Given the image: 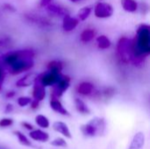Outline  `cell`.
<instances>
[{
  "label": "cell",
  "mask_w": 150,
  "mask_h": 149,
  "mask_svg": "<svg viewBox=\"0 0 150 149\" xmlns=\"http://www.w3.org/2000/svg\"><path fill=\"white\" fill-rule=\"evenodd\" d=\"M35 122H36V124L39 126H40L42 128H47L49 126V121H48V119L45 116H43V115H38V116H36Z\"/></svg>",
  "instance_id": "603a6c76"
},
{
  "label": "cell",
  "mask_w": 150,
  "mask_h": 149,
  "mask_svg": "<svg viewBox=\"0 0 150 149\" xmlns=\"http://www.w3.org/2000/svg\"><path fill=\"white\" fill-rule=\"evenodd\" d=\"M31 104H32V108H33V109H36L39 106V101H37V100L31 101Z\"/></svg>",
  "instance_id": "f546056e"
},
{
  "label": "cell",
  "mask_w": 150,
  "mask_h": 149,
  "mask_svg": "<svg viewBox=\"0 0 150 149\" xmlns=\"http://www.w3.org/2000/svg\"><path fill=\"white\" fill-rule=\"evenodd\" d=\"M13 121L11 119H3L0 120V127H7L12 125Z\"/></svg>",
  "instance_id": "83f0119b"
},
{
  "label": "cell",
  "mask_w": 150,
  "mask_h": 149,
  "mask_svg": "<svg viewBox=\"0 0 150 149\" xmlns=\"http://www.w3.org/2000/svg\"><path fill=\"white\" fill-rule=\"evenodd\" d=\"M29 136L33 140L37 141H41V142H46L49 139L48 133H45V132H43L41 130H34V131H32L29 133Z\"/></svg>",
  "instance_id": "5bb4252c"
},
{
  "label": "cell",
  "mask_w": 150,
  "mask_h": 149,
  "mask_svg": "<svg viewBox=\"0 0 150 149\" xmlns=\"http://www.w3.org/2000/svg\"><path fill=\"white\" fill-rule=\"evenodd\" d=\"M51 145L54 147H67V142L62 138H57L51 142Z\"/></svg>",
  "instance_id": "484cf974"
},
{
  "label": "cell",
  "mask_w": 150,
  "mask_h": 149,
  "mask_svg": "<svg viewBox=\"0 0 150 149\" xmlns=\"http://www.w3.org/2000/svg\"><path fill=\"white\" fill-rule=\"evenodd\" d=\"M33 96L34 100L37 101H41L44 99L46 96V90L45 87L41 84L40 80L38 79V76L33 83Z\"/></svg>",
  "instance_id": "ba28073f"
},
{
  "label": "cell",
  "mask_w": 150,
  "mask_h": 149,
  "mask_svg": "<svg viewBox=\"0 0 150 149\" xmlns=\"http://www.w3.org/2000/svg\"><path fill=\"white\" fill-rule=\"evenodd\" d=\"M105 129V122L104 119L95 118L91 119L88 124L82 126V133L85 136L94 137L98 135H103Z\"/></svg>",
  "instance_id": "7a4b0ae2"
},
{
  "label": "cell",
  "mask_w": 150,
  "mask_h": 149,
  "mask_svg": "<svg viewBox=\"0 0 150 149\" xmlns=\"http://www.w3.org/2000/svg\"><path fill=\"white\" fill-rule=\"evenodd\" d=\"M14 95H15V93H14L13 91H11V92H8V93L6 94V97H12Z\"/></svg>",
  "instance_id": "836d02e7"
},
{
  "label": "cell",
  "mask_w": 150,
  "mask_h": 149,
  "mask_svg": "<svg viewBox=\"0 0 150 149\" xmlns=\"http://www.w3.org/2000/svg\"><path fill=\"white\" fill-rule=\"evenodd\" d=\"M150 54L149 25L142 24L137 30V36L131 41V60L134 65H140Z\"/></svg>",
  "instance_id": "6da1fadb"
},
{
  "label": "cell",
  "mask_w": 150,
  "mask_h": 149,
  "mask_svg": "<svg viewBox=\"0 0 150 149\" xmlns=\"http://www.w3.org/2000/svg\"><path fill=\"white\" fill-rule=\"evenodd\" d=\"M47 69H48V72L59 74L62 70V62L57 61H50L47 64Z\"/></svg>",
  "instance_id": "d6986e66"
},
{
  "label": "cell",
  "mask_w": 150,
  "mask_h": 149,
  "mask_svg": "<svg viewBox=\"0 0 150 149\" xmlns=\"http://www.w3.org/2000/svg\"><path fill=\"white\" fill-rule=\"evenodd\" d=\"M21 125H22L24 127H25L26 129H28V130H33V126L31 124L26 123V122H22V123H21Z\"/></svg>",
  "instance_id": "f1b7e54d"
},
{
  "label": "cell",
  "mask_w": 150,
  "mask_h": 149,
  "mask_svg": "<svg viewBox=\"0 0 150 149\" xmlns=\"http://www.w3.org/2000/svg\"><path fill=\"white\" fill-rule=\"evenodd\" d=\"M95 34H96V32H95L94 30H92V29H86L81 34V40L83 42H89V41H91L94 38Z\"/></svg>",
  "instance_id": "7402d4cb"
},
{
  "label": "cell",
  "mask_w": 150,
  "mask_h": 149,
  "mask_svg": "<svg viewBox=\"0 0 150 149\" xmlns=\"http://www.w3.org/2000/svg\"><path fill=\"white\" fill-rule=\"evenodd\" d=\"M75 104H76V110L78 111V112L82 113V114H89L91 112L90 109L88 108V106L85 105V103L83 101H82L79 98H76L75 100Z\"/></svg>",
  "instance_id": "ffe728a7"
},
{
  "label": "cell",
  "mask_w": 150,
  "mask_h": 149,
  "mask_svg": "<svg viewBox=\"0 0 150 149\" xmlns=\"http://www.w3.org/2000/svg\"><path fill=\"white\" fill-rule=\"evenodd\" d=\"M121 4L123 9L129 12H134L138 7L135 0H121Z\"/></svg>",
  "instance_id": "e0dca14e"
},
{
  "label": "cell",
  "mask_w": 150,
  "mask_h": 149,
  "mask_svg": "<svg viewBox=\"0 0 150 149\" xmlns=\"http://www.w3.org/2000/svg\"><path fill=\"white\" fill-rule=\"evenodd\" d=\"M15 134H16V136L18 137V141H19V143L20 144H22V145H24V146H26V147H31L32 146V144H31V142L28 141V139L22 133H20V132H18V131H17V132H15L14 133Z\"/></svg>",
  "instance_id": "cb8c5ba5"
},
{
  "label": "cell",
  "mask_w": 150,
  "mask_h": 149,
  "mask_svg": "<svg viewBox=\"0 0 150 149\" xmlns=\"http://www.w3.org/2000/svg\"><path fill=\"white\" fill-rule=\"evenodd\" d=\"M3 83H4V74H3L2 70L0 69V90L3 85Z\"/></svg>",
  "instance_id": "d6a6232c"
},
{
  "label": "cell",
  "mask_w": 150,
  "mask_h": 149,
  "mask_svg": "<svg viewBox=\"0 0 150 149\" xmlns=\"http://www.w3.org/2000/svg\"><path fill=\"white\" fill-rule=\"evenodd\" d=\"M31 103V98L27 97H21L18 99V105L21 107H24Z\"/></svg>",
  "instance_id": "4316f807"
},
{
  "label": "cell",
  "mask_w": 150,
  "mask_h": 149,
  "mask_svg": "<svg viewBox=\"0 0 150 149\" xmlns=\"http://www.w3.org/2000/svg\"><path fill=\"white\" fill-rule=\"evenodd\" d=\"M94 11H95L96 17L100 18H109L112 15L113 8L111 4H109L107 3L100 2V3L97 4Z\"/></svg>",
  "instance_id": "52a82bcc"
},
{
  "label": "cell",
  "mask_w": 150,
  "mask_h": 149,
  "mask_svg": "<svg viewBox=\"0 0 150 149\" xmlns=\"http://www.w3.org/2000/svg\"><path fill=\"white\" fill-rule=\"evenodd\" d=\"M63 75L61 73L55 74V73H51V72H47L43 73L40 76H38V79L41 83V84L46 87V86H52L57 83L62 77Z\"/></svg>",
  "instance_id": "8992f818"
},
{
  "label": "cell",
  "mask_w": 150,
  "mask_h": 149,
  "mask_svg": "<svg viewBox=\"0 0 150 149\" xmlns=\"http://www.w3.org/2000/svg\"><path fill=\"white\" fill-rule=\"evenodd\" d=\"M145 143V136L142 133H137L128 149H143Z\"/></svg>",
  "instance_id": "7c38bea8"
},
{
  "label": "cell",
  "mask_w": 150,
  "mask_h": 149,
  "mask_svg": "<svg viewBox=\"0 0 150 149\" xmlns=\"http://www.w3.org/2000/svg\"><path fill=\"white\" fill-rule=\"evenodd\" d=\"M69 81L70 78L67 76H62V79L53 85V90L51 94V98H56L62 96V94L69 89Z\"/></svg>",
  "instance_id": "277c9868"
},
{
  "label": "cell",
  "mask_w": 150,
  "mask_h": 149,
  "mask_svg": "<svg viewBox=\"0 0 150 149\" xmlns=\"http://www.w3.org/2000/svg\"><path fill=\"white\" fill-rule=\"evenodd\" d=\"M37 75L35 73H31V74H27L26 76H25L23 78L19 79L16 85L18 87H27L30 86L31 84H33L36 78H37Z\"/></svg>",
  "instance_id": "8fae6325"
},
{
  "label": "cell",
  "mask_w": 150,
  "mask_h": 149,
  "mask_svg": "<svg viewBox=\"0 0 150 149\" xmlns=\"http://www.w3.org/2000/svg\"><path fill=\"white\" fill-rule=\"evenodd\" d=\"M117 52L120 60L124 63H128L131 60V40L127 38H121L118 43Z\"/></svg>",
  "instance_id": "3957f363"
},
{
  "label": "cell",
  "mask_w": 150,
  "mask_h": 149,
  "mask_svg": "<svg viewBox=\"0 0 150 149\" xmlns=\"http://www.w3.org/2000/svg\"><path fill=\"white\" fill-rule=\"evenodd\" d=\"M78 25V19L70 17L69 15H66L63 18V22H62V27L63 30L66 32H69L72 31L73 29H75L76 27V25Z\"/></svg>",
  "instance_id": "30bf717a"
},
{
  "label": "cell",
  "mask_w": 150,
  "mask_h": 149,
  "mask_svg": "<svg viewBox=\"0 0 150 149\" xmlns=\"http://www.w3.org/2000/svg\"><path fill=\"white\" fill-rule=\"evenodd\" d=\"M51 0H41V6H47L48 4H50Z\"/></svg>",
  "instance_id": "4dcf8cb0"
},
{
  "label": "cell",
  "mask_w": 150,
  "mask_h": 149,
  "mask_svg": "<svg viewBox=\"0 0 150 149\" xmlns=\"http://www.w3.org/2000/svg\"><path fill=\"white\" fill-rule=\"evenodd\" d=\"M53 128H54V131L62 133L65 137H67L69 139H71V133H70V132L69 130V127L63 122H54L53 124Z\"/></svg>",
  "instance_id": "4fadbf2b"
},
{
  "label": "cell",
  "mask_w": 150,
  "mask_h": 149,
  "mask_svg": "<svg viewBox=\"0 0 150 149\" xmlns=\"http://www.w3.org/2000/svg\"><path fill=\"white\" fill-rule=\"evenodd\" d=\"M50 107L56 112L60 113V114H62V115H69V112L62 106V103L57 100L56 98H51V101H50Z\"/></svg>",
  "instance_id": "9a60e30c"
},
{
  "label": "cell",
  "mask_w": 150,
  "mask_h": 149,
  "mask_svg": "<svg viewBox=\"0 0 150 149\" xmlns=\"http://www.w3.org/2000/svg\"><path fill=\"white\" fill-rule=\"evenodd\" d=\"M72 2H77V1H80V0H71Z\"/></svg>",
  "instance_id": "e575fe53"
},
{
  "label": "cell",
  "mask_w": 150,
  "mask_h": 149,
  "mask_svg": "<svg viewBox=\"0 0 150 149\" xmlns=\"http://www.w3.org/2000/svg\"><path fill=\"white\" fill-rule=\"evenodd\" d=\"M91 10L90 7H83V8H82L79 11V12H78V18L81 20H85L89 17V15L91 14Z\"/></svg>",
  "instance_id": "d4e9b609"
},
{
  "label": "cell",
  "mask_w": 150,
  "mask_h": 149,
  "mask_svg": "<svg viewBox=\"0 0 150 149\" xmlns=\"http://www.w3.org/2000/svg\"><path fill=\"white\" fill-rule=\"evenodd\" d=\"M25 18L26 19H28L30 22L38 25L40 26H50L51 23L49 20H47V18L40 16V15H35V14H25Z\"/></svg>",
  "instance_id": "9c48e42d"
},
{
  "label": "cell",
  "mask_w": 150,
  "mask_h": 149,
  "mask_svg": "<svg viewBox=\"0 0 150 149\" xmlns=\"http://www.w3.org/2000/svg\"><path fill=\"white\" fill-rule=\"evenodd\" d=\"M33 67V60L20 59L10 67V72L12 75H18V74H20L24 71L31 69Z\"/></svg>",
  "instance_id": "5b68a950"
},
{
  "label": "cell",
  "mask_w": 150,
  "mask_h": 149,
  "mask_svg": "<svg viewBox=\"0 0 150 149\" xmlns=\"http://www.w3.org/2000/svg\"><path fill=\"white\" fill-rule=\"evenodd\" d=\"M94 90V87L93 85L91 83H87V82H83L82 83L79 84L78 88H77V91L82 94V95H84V96H87V95H90L92 93Z\"/></svg>",
  "instance_id": "2e32d148"
},
{
  "label": "cell",
  "mask_w": 150,
  "mask_h": 149,
  "mask_svg": "<svg viewBox=\"0 0 150 149\" xmlns=\"http://www.w3.org/2000/svg\"><path fill=\"white\" fill-rule=\"evenodd\" d=\"M12 109H13V107H12V105H7V106H6V109H5V112L6 113H8V112H11V111H12Z\"/></svg>",
  "instance_id": "1f68e13d"
},
{
  "label": "cell",
  "mask_w": 150,
  "mask_h": 149,
  "mask_svg": "<svg viewBox=\"0 0 150 149\" xmlns=\"http://www.w3.org/2000/svg\"><path fill=\"white\" fill-rule=\"evenodd\" d=\"M47 9L50 13H52L53 15H55V16H66L67 15L66 11L63 8H62L58 5H55V4H48Z\"/></svg>",
  "instance_id": "ac0fdd59"
},
{
  "label": "cell",
  "mask_w": 150,
  "mask_h": 149,
  "mask_svg": "<svg viewBox=\"0 0 150 149\" xmlns=\"http://www.w3.org/2000/svg\"><path fill=\"white\" fill-rule=\"evenodd\" d=\"M97 42H98V47L101 48V49L109 48L110 46H111V41H110V40H109L106 36H105V35L99 36V37L97 39Z\"/></svg>",
  "instance_id": "44dd1931"
}]
</instances>
